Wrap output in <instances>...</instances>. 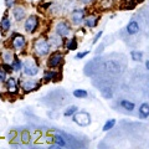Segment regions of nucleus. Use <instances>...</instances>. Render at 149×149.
<instances>
[{
    "label": "nucleus",
    "instance_id": "7",
    "mask_svg": "<svg viewBox=\"0 0 149 149\" xmlns=\"http://www.w3.org/2000/svg\"><path fill=\"white\" fill-rule=\"evenodd\" d=\"M71 32V26H70L66 21H60L57 25H56V34L60 37H66L70 35Z\"/></svg>",
    "mask_w": 149,
    "mask_h": 149
},
{
    "label": "nucleus",
    "instance_id": "33",
    "mask_svg": "<svg viewBox=\"0 0 149 149\" xmlns=\"http://www.w3.org/2000/svg\"><path fill=\"white\" fill-rule=\"evenodd\" d=\"M4 60H5L6 62H10V61H11V54H10V52L4 54Z\"/></svg>",
    "mask_w": 149,
    "mask_h": 149
},
{
    "label": "nucleus",
    "instance_id": "26",
    "mask_svg": "<svg viewBox=\"0 0 149 149\" xmlns=\"http://www.w3.org/2000/svg\"><path fill=\"white\" fill-rule=\"evenodd\" d=\"M114 124H116V119H109V120H107V122L104 123L103 125V130L104 132H107V130H109L114 127Z\"/></svg>",
    "mask_w": 149,
    "mask_h": 149
},
{
    "label": "nucleus",
    "instance_id": "28",
    "mask_svg": "<svg viewBox=\"0 0 149 149\" xmlns=\"http://www.w3.org/2000/svg\"><path fill=\"white\" fill-rule=\"evenodd\" d=\"M50 45H55V46L61 45V39L57 40L55 36H52V37H51V40H50Z\"/></svg>",
    "mask_w": 149,
    "mask_h": 149
},
{
    "label": "nucleus",
    "instance_id": "27",
    "mask_svg": "<svg viewBox=\"0 0 149 149\" xmlns=\"http://www.w3.org/2000/svg\"><path fill=\"white\" fill-rule=\"evenodd\" d=\"M1 70H4L6 73H11L13 71H14V68H13V66L10 65V62H5V63H1Z\"/></svg>",
    "mask_w": 149,
    "mask_h": 149
},
{
    "label": "nucleus",
    "instance_id": "35",
    "mask_svg": "<svg viewBox=\"0 0 149 149\" xmlns=\"http://www.w3.org/2000/svg\"><path fill=\"white\" fill-rule=\"evenodd\" d=\"M81 1H83V3H91L92 0H81Z\"/></svg>",
    "mask_w": 149,
    "mask_h": 149
},
{
    "label": "nucleus",
    "instance_id": "24",
    "mask_svg": "<svg viewBox=\"0 0 149 149\" xmlns=\"http://www.w3.org/2000/svg\"><path fill=\"white\" fill-rule=\"evenodd\" d=\"M77 109H78L77 106H70V107H67V108H66V111L63 112V116H65V117H70V116H73V114L77 112Z\"/></svg>",
    "mask_w": 149,
    "mask_h": 149
},
{
    "label": "nucleus",
    "instance_id": "12",
    "mask_svg": "<svg viewBox=\"0 0 149 149\" xmlns=\"http://www.w3.org/2000/svg\"><path fill=\"white\" fill-rule=\"evenodd\" d=\"M5 82H6V87H8L9 92H10V93H14V95H15V93H17V85H16L15 78H13V77L6 78Z\"/></svg>",
    "mask_w": 149,
    "mask_h": 149
},
{
    "label": "nucleus",
    "instance_id": "30",
    "mask_svg": "<svg viewBox=\"0 0 149 149\" xmlns=\"http://www.w3.org/2000/svg\"><path fill=\"white\" fill-rule=\"evenodd\" d=\"M102 34H103V31H100V32H97V34H96V36L95 37H93V41H92V44H96L97 42V41H98L100 39H101V36H102Z\"/></svg>",
    "mask_w": 149,
    "mask_h": 149
},
{
    "label": "nucleus",
    "instance_id": "8",
    "mask_svg": "<svg viewBox=\"0 0 149 149\" xmlns=\"http://www.w3.org/2000/svg\"><path fill=\"white\" fill-rule=\"evenodd\" d=\"M71 20L73 24H81L85 21V10L83 9H74L71 13Z\"/></svg>",
    "mask_w": 149,
    "mask_h": 149
},
{
    "label": "nucleus",
    "instance_id": "5",
    "mask_svg": "<svg viewBox=\"0 0 149 149\" xmlns=\"http://www.w3.org/2000/svg\"><path fill=\"white\" fill-rule=\"evenodd\" d=\"M11 45H13L14 50L20 51V50H22L25 47L26 40H25V37L22 35H20V34H14L13 37H11Z\"/></svg>",
    "mask_w": 149,
    "mask_h": 149
},
{
    "label": "nucleus",
    "instance_id": "32",
    "mask_svg": "<svg viewBox=\"0 0 149 149\" xmlns=\"http://www.w3.org/2000/svg\"><path fill=\"white\" fill-rule=\"evenodd\" d=\"M15 1L16 0H5V5H6V8H14V4H15Z\"/></svg>",
    "mask_w": 149,
    "mask_h": 149
},
{
    "label": "nucleus",
    "instance_id": "3",
    "mask_svg": "<svg viewBox=\"0 0 149 149\" xmlns=\"http://www.w3.org/2000/svg\"><path fill=\"white\" fill-rule=\"evenodd\" d=\"M73 120L74 123H77L81 127H87L88 124H91V116L85 111L76 112L73 116Z\"/></svg>",
    "mask_w": 149,
    "mask_h": 149
},
{
    "label": "nucleus",
    "instance_id": "4",
    "mask_svg": "<svg viewBox=\"0 0 149 149\" xmlns=\"http://www.w3.org/2000/svg\"><path fill=\"white\" fill-rule=\"evenodd\" d=\"M39 24H40V20H39V17H37L36 15H30L29 17L26 19V21H25V30L26 32H35L37 30V27H39Z\"/></svg>",
    "mask_w": 149,
    "mask_h": 149
},
{
    "label": "nucleus",
    "instance_id": "34",
    "mask_svg": "<svg viewBox=\"0 0 149 149\" xmlns=\"http://www.w3.org/2000/svg\"><path fill=\"white\" fill-rule=\"evenodd\" d=\"M146 67H147V70H149V60L146 61Z\"/></svg>",
    "mask_w": 149,
    "mask_h": 149
},
{
    "label": "nucleus",
    "instance_id": "17",
    "mask_svg": "<svg viewBox=\"0 0 149 149\" xmlns=\"http://www.w3.org/2000/svg\"><path fill=\"white\" fill-rule=\"evenodd\" d=\"M57 76H58V73L57 72H55V71H46L45 72V74H44V78L42 80L44 81H54V80H56V78H57Z\"/></svg>",
    "mask_w": 149,
    "mask_h": 149
},
{
    "label": "nucleus",
    "instance_id": "10",
    "mask_svg": "<svg viewBox=\"0 0 149 149\" xmlns=\"http://www.w3.org/2000/svg\"><path fill=\"white\" fill-rule=\"evenodd\" d=\"M40 87V83L39 82H35L34 80H27L22 83V90L25 92H31V91H35Z\"/></svg>",
    "mask_w": 149,
    "mask_h": 149
},
{
    "label": "nucleus",
    "instance_id": "6",
    "mask_svg": "<svg viewBox=\"0 0 149 149\" xmlns=\"http://www.w3.org/2000/svg\"><path fill=\"white\" fill-rule=\"evenodd\" d=\"M63 61V55L61 52H55L50 56V58L47 60V66L50 68H55V67H58L62 63Z\"/></svg>",
    "mask_w": 149,
    "mask_h": 149
},
{
    "label": "nucleus",
    "instance_id": "1",
    "mask_svg": "<svg viewBox=\"0 0 149 149\" xmlns=\"http://www.w3.org/2000/svg\"><path fill=\"white\" fill-rule=\"evenodd\" d=\"M51 50V45L47 40L42 39V37H39V39L35 40L34 42V52L39 56V57H42L46 56Z\"/></svg>",
    "mask_w": 149,
    "mask_h": 149
},
{
    "label": "nucleus",
    "instance_id": "14",
    "mask_svg": "<svg viewBox=\"0 0 149 149\" xmlns=\"http://www.w3.org/2000/svg\"><path fill=\"white\" fill-rule=\"evenodd\" d=\"M104 67H106L107 71H111V72H119L120 71L119 65L116 61H107L104 63Z\"/></svg>",
    "mask_w": 149,
    "mask_h": 149
},
{
    "label": "nucleus",
    "instance_id": "19",
    "mask_svg": "<svg viewBox=\"0 0 149 149\" xmlns=\"http://www.w3.org/2000/svg\"><path fill=\"white\" fill-rule=\"evenodd\" d=\"M119 104L122 106L124 109H127V111H133L134 109V103H133V102H129L128 100H122L119 102Z\"/></svg>",
    "mask_w": 149,
    "mask_h": 149
},
{
    "label": "nucleus",
    "instance_id": "9",
    "mask_svg": "<svg viewBox=\"0 0 149 149\" xmlns=\"http://www.w3.org/2000/svg\"><path fill=\"white\" fill-rule=\"evenodd\" d=\"M13 15L15 17L16 21H21L22 19L26 16V11L24 6H15L13 8Z\"/></svg>",
    "mask_w": 149,
    "mask_h": 149
},
{
    "label": "nucleus",
    "instance_id": "21",
    "mask_svg": "<svg viewBox=\"0 0 149 149\" xmlns=\"http://www.w3.org/2000/svg\"><path fill=\"white\" fill-rule=\"evenodd\" d=\"M77 46H78V44H77V40L74 39V37H72L71 40H68L67 44H66V47H67V50H70V51L77 50Z\"/></svg>",
    "mask_w": 149,
    "mask_h": 149
},
{
    "label": "nucleus",
    "instance_id": "11",
    "mask_svg": "<svg viewBox=\"0 0 149 149\" xmlns=\"http://www.w3.org/2000/svg\"><path fill=\"white\" fill-rule=\"evenodd\" d=\"M0 27H1V30L4 32H8L9 30H10L11 27V21H10V17H9L8 15H4L3 19L0 20Z\"/></svg>",
    "mask_w": 149,
    "mask_h": 149
},
{
    "label": "nucleus",
    "instance_id": "15",
    "mask_svg": "<svg viewBox=\"0 0 149 149\" xmlns=\"http://www.w3.org/2000/svg\"><path fill=\"white\" fill-rule=\"evenodd\" d=\"M97 24H98V17L97 16H88L87 19H85V25L87 27H90V29L96 27Z\"/></svg>",
    "mask_w": 149,
    "mask_h": 149
},
{
    "label": "nucleus",
    "instance_id": "31",
    "mask_svg": "<svg viewBox=\"0 0 149 149\" xmlns=\"http://www.w3.org/2000/svg\"><path fill=\"white\" fill-rule=\"evenodd\" d=\"M6 80V72L4 70H0V82H5Z\"/></svg>",
    "mask_w": 149,
    "mask_h": 149
},
{
    "label": "nucleus",
    "instance_id": "2",
    "mask_svg": "<svg viewBox=\"0 0 149 149\" xmlns=\"http://www.w3.org/2000/svg\"><path fill=\"white\" fill-rule=\"evenodd\" d=\"M22 68H24V73L29 77L36 76V74L39 73V65H37L32 58L25 60L24 65H22Z\"/></svg>",
    "mask_w": 149,
    "mask_h": 149
},
{
    "label": "nucleus",
    "instance_id": "13",
    "mask_svg": "<svg viewBox=\"0 0 149 149\" xmlns=\"http://www.w3.org/2000/svg\"><path fill=\"white\" fill-rule=\"evenodd\" d=\"M139 31V25H138V22L136 20H132V21H129L128 22V25H127V32L129 35H134V34H137V32Z\"/></svg>",
    "mask_w": 149,
    "mask_h": 149
},
{
    "label": "nucleus",
    "instance_id": "16",
    "mask_svg": "<svg viewBox=\"0 0 149 149\" xmlns=\"http://www.w3.org/2000/svg\"><path fill=\"white\" fill-rule=\"evenodd\" d=\"M139 116H141V118L149 117V104L148 103L141 104V107H139Z\"/></svg>",
    "mask_w": 149,
    "mask_h": 149
},
{
    "label": "nucleus",
    "instance_id": "36",
    "mask_svg": "<svg viewBox=\"0 0 149 149\" xmlns=\"http://www.w3.org/2000/svg\"><path fill=\"white\" fill-rule=\"evenodd\" d=\"M144 0H136V3H143Z\"/></svg>",
    "mask_w": 149,
    "mask_h": 149
},
{
    "label": "nucleus",
    "instance_id": "29",
    "mask_svg": "<svg viewBox=\"0 0 149 149\" xmlns=\"http://www.w3.org/2000/svg\"><path fill=\"white\" fill-rule=\"evenodd\" d=\"M88 54H90V51H83V52H78L76 56H74V58H76V60H81V58L85 57V56H87Z\"/></svg>",
    "mask_w": 149,
    "mask_h": 149
},
{
    "label": "nucleus",
    "instance_id": "23",
    "mask_svg": "<svg viewBox=\"0 0 149 149\" xmlns=\"http://www.w3.org/2000/svg\"><path fill=\"white\" fill-rule=\"evenodd\" d=\"M130 57H132L133 61H142L143 52H142V51H138V50H134V51L130 52Z\"/></svg>",
    "mask_w": 149,
    "mask_h": 149
},
{
    "label": "nucleus",
    "instance_id": "18",
    "mask_svg": "<svg viewBox=\"0 0 149 149\" xmlns=\"http://www.w3.org/2000/svg\"><path fill=\"white\" fill-rule=\"evenodd\" d=\"M136 6V1L134 0H122V8L124 10H132Z\"/></svg>",
    "mask_w": 149,
    "mask_h": 149
},
{
    "label": "nucleus",
    "instance_id": "22",
    "mask_svg": "<svg viewBox=\"0 0 149 149\" xmlns=\"http://www.w3.org/2000/svg\"><path fill=\"white\" fill-rule=\"evenodd\" d=\"M11 66L14 68V71H20L21 67H22V62L19 60L17 56H14V60H13V63H11Z\"/></svg>",
    "mask_w": 149,
    "mask_h": 149
},
{
    "label": "nucleus",
    "instance_id": "20",
    "mask_svg": "<svg viewBox=\"0 0 149 149\" xmlns=\"http://www.w3.org/2000/svg\"><path fill=\"white\" fill-rule=\"evenodd\" d=\"M52 141L55 142V144H57L58 147H66V141H65L63 137H61L60 134H56V136H54Z\"/></svg>",
    "mask_w": 149,
    "mask_h": 149
},
{
    "label": "nucleus",
    "instance_id": "25",
    "mask_svg": "<svg viewBox=\"0 0 149 149\" xmlns=\"http://www.w3.org/2000/svg\"><path fill=\"white\" fill-rule=\"evenodd\" d=\"M73 96L76 97V98H86V97L88 96V93H87L86 90H74Z\"/></svg>",
    "mask_w": 149,
    "mask_h": 149
}]
</instances>
